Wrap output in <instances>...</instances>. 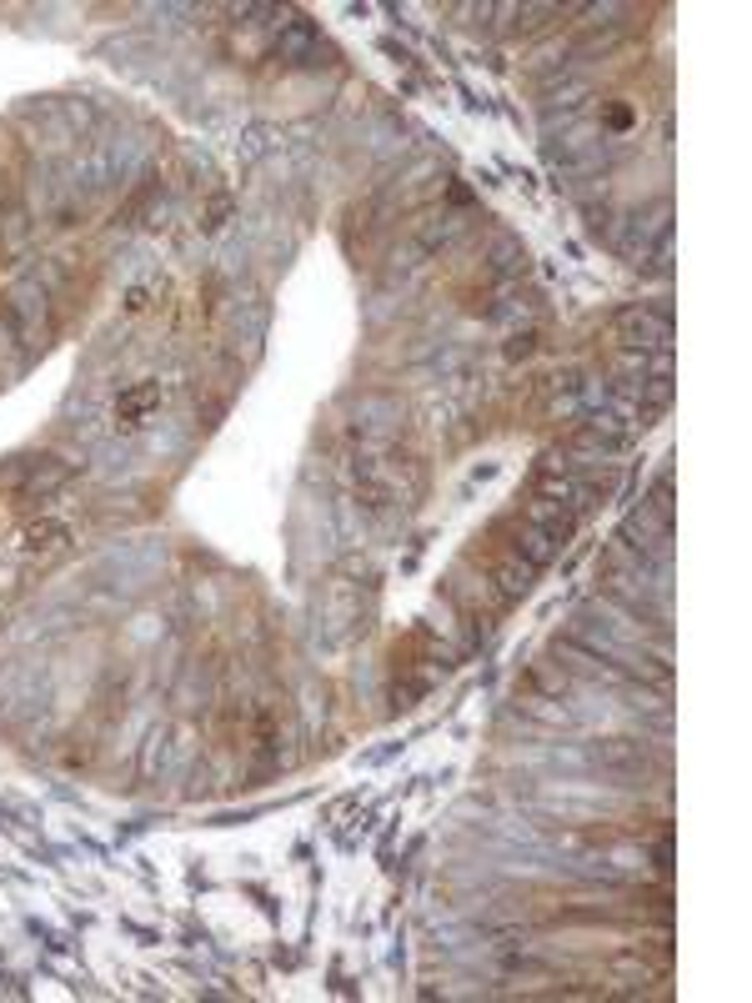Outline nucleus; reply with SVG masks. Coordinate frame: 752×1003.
<instances>
[{
  "label": "nucleus",
  "instance_id": "1",
  "mask_svg": "<svg viewBox=\"0 0 752 1003\" xmlns=\"http://www.w3.org/2000/svg\"><path fill=\"white\" fill-rule=\"evenodd\" d=\"M617 341L632 351H667L672 341V312L663 306H632L617 316Z\"/></svg>",
  "mask_w": 752,
  "mask_h": 1003
},
{
  "label": "nucleus",
  "instance_id": "2",
  "mask_svg": "<svg viewBox=\"0 0 752 1003\" xmlns=\"http://www.w3.org/2000/svg\"><path fill=\"white\" fill-rule=\"evenodd\" d=\"M150 401H156V387H141V391H131V397H125V401H121V407H116V416H125V422H121V426H141V422H136V416H141V412H146Z\"/></svg>",
  "mask_w": 752,
  "mask_h": 1003
}]
</instances>
